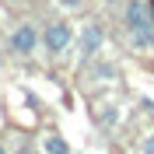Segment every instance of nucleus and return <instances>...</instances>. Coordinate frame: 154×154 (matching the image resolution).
<instances>
[{"label": "nucleus", "mask_w": 154, "mask_h": 154, "mask_svg": "<svg viewBox=\"0 0 154 154\" xmlns=\"http://www.w3.org/2000/svg\"><path fill=\"white\" fill-rule=\"evenodd\" d=\"M126 28L140 49L154 46V0H130L126 4Z\"/></svg>", "instance_id": "nucleus-1"}, {"label": "nucleus", "mask_w": 154, "mask_h": 154, "mask_svg": "<svg viewBox=\"0 0 154 154\" xmlns=\"http://www.w3.org/2000/svg\"><path fill=\"white\" fill-rule=\"evenodd\" d=\"M42 42H46L49 53H63V49L74 42V32H70L67 21H53V25H46V32H42Z\"/></svg>", "instance_id": "nucleus-2"}, {"label": "nucleus", "mask_w": 154, "mask_h": 154, "mask_svg": "<svg viewBox=\"0 0 154 154\" xmlns=\"http://www.w3.org/2000/svg\"><path fill=\"white\" fill-rule=\"evenodd\" d=\"M35 46H38V32H35V25H18V28L11 32V53L28 56V53H35Z\"/></svg>", "instance_id": "nucleus-3"}, {"label": "nucleus", "mask_w": 154, "mask_h": 154, "mask_svg": "<svg viewBox=\"0 0 154 154\" xmlns=\"http://www.w3.org/2000/svg\"><path fill=\"white\" fill-rule=\"evenodd\" d=\"M102 28H98V25H88L84 32H81V56H95L98 53V46H102Z\"/></svg>", "instance_id": "nucleus-4"}, {"label": "nucleus", "mask_w": 154, "mask_h": 154, "mask_svg": "<svg viewBox=\"0 0 154 154\" xmlns=\"http://www.w3.org/2000/svg\"><path fill=\"white\" fill-rule=\"evenodd\" d=\"M42 147H46V151H56V154H67V151H70V144H67V140H60L56 133L46 137V144H42Z\"/></svg>", "instance_id": "nucleus-5"}, {"label": "nucleus", "mask_w": 154, "mask_h": 154, "mask_svg": "<svg viewBox=\"0 0 154 154\" xmlns=\"http://www.w3.org/2000/svg\"><path fill=\"white\" fill-rule=\"evenodd\" d=\"M140 151H151V154H154V137H151V140H144V144H140Z\"/></svg>", "instance_id": "nucleus-6"}, {"label": "nucleus", "mask_w": 154, "mask_h": 154, "mask_svg": "<svg viewBox=\"0 0 154 154\" xmlns=\"http://www.w3.org/2000/svg\"><path fill=\"white\" fill-rule=\"evenodd\" d=\"M0 151H4V144H0Z\"/></svg>", "instance_id": "nucleus-7"}, {"label": "nucleus", "mask_w": 154, "mask_h": 154, "mask_svg": "<svg viewBox=\"0 0 154 154\" xmlns=\"http://www.w3.org/2000/svg\"><path fill=\"white\" fill-rule=\"evenodd\" d=\"M7 4H14V0H7Z\"/></svg>", "instance_id": "nucleus-8"}]
</instances>
